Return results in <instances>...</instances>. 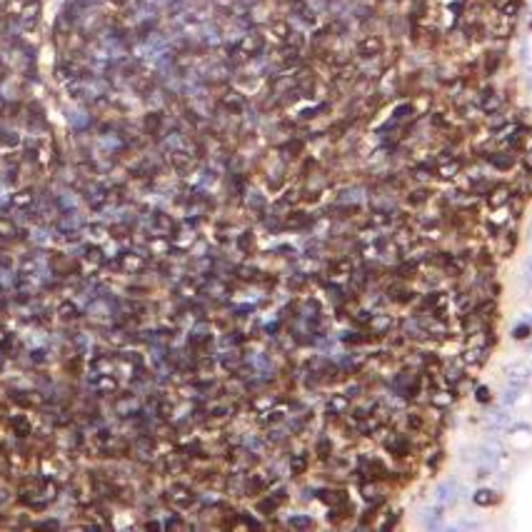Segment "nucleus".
<instances>
[{
    "mask_svg": "<svg viewBox=\"0 0 532 532\" xmlns=\"http://www.w3.org/2000/svg\"><path fill=\"white\" fill-rule=\"evenodd\" d=\"M10 422H13V430L18 432V437H28V435H30V422H28V417H25V415L13 417Z\"/></svg>",
    "mask_w": 532,
    "mask_h": 532,
    "instance_id": "nucleus-1",
    "label": "nucleus"
},
{
    "mask_svg": "<svg viewBox=\"0 0 532 532\" xmlns=\"http://www.w3.org/2000/svg\"><path fill=\"white\" fill-rule=\"evenodd\" d=\"M15 235H18L15 222H13L10 217H0V238H3V240H10V238H15Z\"/></svg>",
    "mask_w": 532,
    "mask_h": 532,
    "instance_id": "nucleus-2",
    "label": "nucleus"
},
{
    "mask_svg": "<svg viewBox=\"0 0 532 532\" xmlns=\"http://www.w3.org/2000/svg\"><path fill=\"white\" fill-rule=\"evenodd\" d=\"M452 495H455V482H445L440 490H437V502H452Z\"/></svg>",
    "mask_w": 532,
    "mask_h": 532,
    "instance_id": "nucleus-3",
    "label": "nucleus"
},
{
    "mask_svg": "<svg viewBox=\"0 0 532 532\" xmlns=\"http://www.w3.org/2000/svg\"><path fill=\"white\" fill-rule=\"evenodd\" d=\"M75 313H78V310H75V305H72V302H63V305L58 308V318H60V320H72V318H75Z\"/></svg>",
    "mask_w": 532,
    "mask_h": 532,
    "instance_id": "nucleus-4",
    "label": "nucleus"
},
{
    "mask_svg": "<svg viewBox=\"0 0 532 532\" xmlns=\"http://www.w3.org/2000/svg\"><path fill=\"white\" fill-rule=\"evenodd\" d=\"M5 415H8V410H5V407H3V405H0V420H3V417H5Z\"/></svg>",
    "mask_w": 532,
    "mask_h": 532,
    "instance_id": "nucleus-5",
    "label": "nucleus"
},
{
    "mask_svg": "<svg viewBox=\"0 0 532 532\" xmlns=\"http://www.w3.org/2000/svg\"><path fill=\"white\" fill-rule=\"evenodd\" d=\"M3 337H5V333H3V330H0V342H3Z\"/></svg>",
    "mask_w": 532,
    "mask_h": 532,
    "instance_id": "nucleus-6",
    "label": "nucleus"
}]
</instances>
